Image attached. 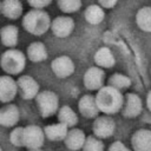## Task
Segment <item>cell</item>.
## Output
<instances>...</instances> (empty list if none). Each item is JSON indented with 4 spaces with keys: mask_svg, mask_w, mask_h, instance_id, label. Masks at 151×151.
<instances>
[{
    "mask_svg": "<svg viewBox=\"0 0 151 151\" xmlns=\"http://www.w3.org/2000/svg\"><path fill=\"white\" fill-rule=\"evenodd\" d=\"M94 98L99 110L107 114L117 113L118 111H120L124 103V98L123 94L120 93V90L111 85L101 86L98 90Z\"/></svg>",
    "mask_w": 151,
    "mask_h": 151,
    "instance_id": "6da1fadb",
    "label": "cell"
},
{
    "mask_svg": "<svg viewBox=\"0 0 151 151\" xmlns=\"http://www.w3.org/2000/svg\"><path fill=\"white\" fill-rule=\"evenodd\" d=\"M22 27L33 35H42L51 28V19L42 8H32L22 17Z\"/></svg>",
    "mask_w": 151,
    "mask_h": 151,
    "instance_id": "7a4b0ae2",
    "label": "cell"
},
{
    "mask_svg": "<svg viewBox=\"0 0 151 151\" xmlns=\"http://www.w3.org/2000/svg\"><path fill=\"white\" fill-rule=\"evenodd\" d=\"M26 55L14 47H8L0 55L1 70L11 76L20 74L26 66Z\"/></svg>",
    "mask_w": 151,
    "mask_h": 151,
    "instance_id": "3957f363",
    "label": "cell"
},
{
    "mask_svg": "<svg viewBox=\"0 0 151 151\" xmlns=\"http://www.w3.org/2000/svg\"><path fill=\"white\" fill-rule=\"evenodd\" d=\"M37 106L41 117L47 118L53 116L59 107V98L53 91H41L35 97Z\"/></svg>",
    "mask_w": 151,
    "mask_h": 151,
    "instance_id": "277c9868",
    "label": "cell"
},
{
    "mask_svg": "<svg viewBox=\"0 0 151 151\" xmlns=\"http://www.w3.org/2000/svg\"><path fill=\"white\" fill-rule=\"evenodd\" d=\"M45 142V132L38 125H27L24 127V147L28 150H39Z\"/></svg>",
    "mask_w": 151,
    "mask_h": 151,
    "instance_id": "5b68a950",
    "label": "cell"
},
{
    "mask_svg": "<svg viewBox=\"0 0 151 151\" xmlns=\"http://www.w3.org/2000/svg\"><path fill=\"white\" fill-rule=\"evenodd\" d=\"M17 84H18V93L21 96L22 99H26V100L33 99L39 93L38 81L28 74L20 76L17 79Z\"/></svg>",
    "mask_w": 151,
    "mask_h": 151,
    "instance_id": "8992f818",
    "label": "cell"
},
{
    "mask_svg": "<svg viewBox=\"0 0 151 151\" xmlns=\"http://www.w3.org/2000/svg\"><path fill=\"white\" fill-rule=\"evenodd\" d=\"M18 94L17 80L11 74L0 76V101L6 104L11 103Z\"/></svg>",
    "mask_w": 151,
    "mask_h": 151,
    "instance_id": "52a82bcc",
    "label": "cell"
},
{
    "mask_svg": "<svg viewBox=\"0 0 151 151\" xmlns=\"http://www.w3.org/2000/svg\"><path fill=\"white\" fill-rule=\"evenodd\" d=\"M52 72L58 78H67L74 72V63L67 55H59L51 63Z\"/></svg>",
    "mask_w": 151,
    "mask_h": 151,
    "instance_id": "ba28073f",
    "label": "cell"
},
{
    "mask_svg": "<svg viewBox=\"0 0 151 151\" xmlns=\"http://www.w3.org/2000/svg\"><path fill=\"white\" fill-rule=\"evenodd\" d=\"M104 77H105V73L103 68L99 66H93L85 72L83 81L87 90L98 91L101 86H104Z\"/></svg>",
    "mask_w": 151,
    "mask_h": 151,
    "instance_id": "9c48e42d",
    "label": "cell"
},
{
    "mask_svg": "<svg viewBox=\"0 0 151 151\" xmlns=\"http://www.w3.org/2000/svg\"><path fill=\"white\" fill-rule=\"evenodd\" d=\"M74 28V21L71 17L61 15L57 17L51 21V29L53 34L58 38H66L68 37Z\"/></svg>",
    "mask_w": 151,
    "mask_h": 151,
    "instance_id": "30bf717a",
    "label": "cell"
},
{
    "mask_svg": "<svg viewBox=\"0 0 151 151\" xmlns=\"http://www.w3.org/2000/svg\"><path fill=\"white\" fill-rule=\"evenodd\" d=\"M92 130L94 136L99 137L100 139L104 138H109L113 134L114 130H116V124L114 122L106 116H101V117H97L93 125H92Z\"/></svg>",
    "mask_w": 151,
    "mask_h": 151,
    "instance_id": "8fae6325",
    "label": "cell"
},
{
    "mask_svg": "<svg viewBox=\"0 0 151 151\" xmlns=\"http://www.w3.org/2000/svg\"><path fill=\"white\" fill-rule=\"evenodd\" d=\"M143 110L142 99L136 93H127L124 98L123 107H122V114L126 118H134L139 116V113Z\"/></svg>",
    "mask_w": 151,
    "mask_h": 151,
    "instance_id": "7c38bea8",
    "label": "cell"
},
{
    "mask_svg": "<svg viewBox=\"0 0 151 151\" xmlns=\"http://www.w3.org/2000/svg\"><path fill=\"white\" fill-rule=\"evenodd\" d=\"M20 119V112L17 105L6 103L0 107V125L4 127H13Z\"/></svg>",
    "mask_w": 151,
    "mask_h": 151,
    "instance_id": "4fadbf2b",
    "label": "cell"
},
{
    "mask_svg": "<svg viewBox=\"0 0 151 151\" xmlns=\"http://www.w3.org/2000/svg\"><path fill=\"white\" fill-rule=\"evenodd\" d=\"M131 144L137 151H151V130H137L131 137Z\"/></svg>",
    "mask_w": 151,
    "mask_h": 151,
    "instance_id": "5bb4252c",
    "label": "cell"
},
{
    "mask_svg": "<svg viewBox=\"0 0 151 151\" xmlns=\"http://www.w3.org/2000/svg\"><path fill=\"white\" fill-rule=\"evenodd\" d=\"M78 107H79V112L86 118H96L100 112L96 98L90 94H85L80 98L78 103Z\"/></svg>",
    "mask_w": 151,
    "mask_h": 151,
    "instance_id": "9a60e30c",
    "label": "cell"
},
{
    "mask_svg": "<svg viewBox=\"0 0 151 151\" xmlns=\"http://www.w3.org/2000/svg\"><path fill=\"white\" fill-rule=\"evenodd\" d=\"M1 14L9 20H15L22 14V4L20 0H1Z\"/></svg>",
    "mask_w": 151,
    "mask_h": 151,
    "instance_id": "2e32d148",
    "label": "cell"
},
{
    "mask_svg": "<svg viewBox=\"0 0 151 151\" xmlns=\"http://www.w3.org/2000/svg\"><path fill=\"white\" fill-rule=\"evenodd\" d=\"M19 31L14 25H5L0 28V40L6 47H15L18 45Z\"/></svg>",
    "mask_w": 151,
    "mask_h": 151,
    "instance_id": "e0dca14e",
    "label": "cell"
},
{
    "mask_svg": "<svg viewBox=\"0 0 151 151\" xmlns=\"http://www.w3.org/2000/svg\"><path fill=\"white\" fill-rule=\"evenodd\" d=\"M85 139H86L85 133L81 130L71 129V130H68V132L64 139V143L71 150H79V149H83V146L85 144Z\"/></svg>",
    "mask_w": 151,
    "mask_h": 151,
    "instance_id": "ac0fdd59",
    "label": "cell"
},
{
    "mask_svg": "<svg viewBox=\"0 0 151 151\" xmlns=\"http://www.w3.org/2000/svg\"><path fill=\"white\" fill-rule=\"evenodd\" d=\"M26 57L33 63H40L47 59V50L41 41L31 42L26 51Z\"/></svg>",
    "mask_w": 151,
    "mask_h": 151,
    "instance_id": "d6986e66",
    "label": "cell"
},
{
    "mask_svg": "<svg viewBox=\"0 0 151 151\" xmlns=\"http://www.w3.org/2000/svg\"><path fill=\"white\" fill-rule=\"evenodd\" d=\"M44 132H45V137L50 140H64L67 132H68V127L63 124V123H57V124H51L44 127Z\"/></svg>",
    "mask_w": 151,
    "mask_h": 151,
    "instance_id": "ffe728a7",
    "label": "cell"
},
{
    "mask_svg": "<svg viewBox=\"0 0 151 151\" xmlns=\"http://www.w3.org/2000/svg\"><path fill=\"white\" fill-rule=\"evenodd\" d=\"M94 63L97 64V66H99L101 68H110L114 65L116 60H114V57H113L112 52L110 51V48L100 47L94 54Z\"/></svg>",
    "mask_w": 151,
    "mask_h": 151,
    "instance_id": "44dd1931",
    "label": "cell"
},
{
    "mask_svg": "<svg viewBox=\"0 0 151 151\" xmlns=\"http://www.w3.org/2000/svg\"><path fill=\"white\" fill-rule=\"evenodd\" d=\"M84 15H85V19H86V21L88 24L98 25L104 20L105 12H104V8L100 5H90L85 9Z\"/></svg>",
    "mask_w": 151,
    "mask_h": 151,
    "instance_id": "7402d4cb",
    "label": "cell"
},
{
    "mask_svg": "<svg viewBox=\"0 0 151 151\" xmlns=\"http://www.w3.org/2000/svg\"><path fill=\"white\" fill-rule=\"evenodd\" d=\"M136 22L144 32H151V6H145L138 9L136 14Z\"/></svg>",
    "mask_w": 151,
    "mask_h": 151,
    "instance_id": "603a6c76",
    "label": "cell"
},
{
    "mask_svg": "<svg viewBox=\"0 0 151 151\" xmlns=\"http://www.w3.org/2000/svg\"><path fill=\"white\" fill-rule=\"evenodd\" d=\"M58 120L67 127H73L78 123V116L68 105H64L58 110Z\"/></svg>",
    "mask_w": 151,
    "mask_h": 151,
    "instance_id": "cb8c5ba5",
    "label": "cell"
},
{
    "mask_svg": "<svg viewBox=\"0 0 151 151\" xmlns=\"http://www.w3.org/2000/svg\"><path fill=\"white\" fill-rule=\"evenodd\" d=\"M109 85L118 88V90H125L127 87H130L131 85V79L122 73H114L113 76L110 77L109 79Z\"/></svg>",
    "mask_w": 151,
    "mask_h": 151,
    "instance_id": "d4e9b609",
    "label": "cell"
},
{
    "mask_svg": "<svg viewBox=\"0 0 151 151\" xmlns=\"http://www.w3.org/2000/svg\"><path fill=\"white\" fill-rule=\"evenodd\" d=\"M57 4L64 13H74L81 7L80 0H57Z\"/></svg>",
    "mask_w": 151,
    "mask_h": 151,
    "instance_id": "484cf974",
    "label": "cell"
},
{
    "mask_svg": "<svg viewBox=\"0 0 151 151\" xmlns=\"http://www.w3.org/2000/svg\"><path fill=\"white\" fill-rule=\"evenodd\" d=\"M83 149L86 150V151H100V150L104 149V144H103V142L100 140L99 137L90 136V137H86Z\"/></svg>",
    "mask_w": 151,
    "mask_h": 151,
    "instance_id": "4316f807",
    "label": "cell"
},
{
    "mask_svg": "<svg viewBox=\"0 0 151 151\" xmlns=\"http://www.w3.org/2000/svg\"><path fill=\"white\" fill-rule=\"evenodd\" d=\"M9 142L12 145L17 147H22L24 146V127L21 126L14 127L9 133Z\"/></svg>",
    "mask_w": 151,
    "mask_h": 151,
    "instance_id": "83f0119b",
    "label": "cell"
},
{
    "mask_svg": "<svg viewBox=\"0 0 151 151\" xmlns=\"http://www.w3.org/2000/svg\"><path fill=\"white\" fill-rule=\"evenodd\" d=\"M27 2L32 8H45L52 2V0H27Z\"/></svg>",
    "mask_w": 151,
    "mask_h": 151,
    "instance_id": "f1b7e54d",
    "label": "cell"
},
{
    "mask_svg": "<svg viewBox=\"0 0 151 151\" xmlns=\"http://www.w3.org/2000/svg\"><path fill=\"white\" fill-rule=\"evenodd\" d=\"M110 151H127V147L119 140L114 142L113 144H111L110 146Z\"/></svg>",
    "mask_w": 151,
    "mask_h": 151,
    "instance_id": "f546056e",
    "label": "cell"
},
{
    "mask_svg": "<svg viewBox=\"0 0 151 151\" xmlns=\"http://www.w3.org/2000/svg\"><path fill=\"white\" fill-rule=\"evenodd\" d=\"M118 0H98V4L103 8H112L117 5Z\"/></svg>",
    "mask_w": 151,
    "mask_h": 151,
    "instance_id": "4dcf8cb0",
    "label": "cell"
},
{
    "mask_svg": "<svg viewBox=\"0 0 151 151\" xmlns=\"http://www.w3.org/2000/svg\"><path fill=\"white\" fill-rule=\"evenodd\" d=\"M146 105H147V109L151 111V91L147 93V97H146Z\"/></svg>",
    "mask_w": 151,
    "mask_h": 151,
    "instance_id": "1f68e13d",
    "label": "cell"
},
{
    "mask_svg": "<svg viewBox=\"0 0 151 151\" xmlns=\"http://www.w3.org/2000/svg\"><path fill=\"white\" fill-rule=\"evenodd\" d=\"M0 13H1V0H0Z\"/></svg>",
    "mask_w": 151,
    "mask_h": 151,
    "instance_id": "d6a6232c",
    "label": "cell"
},
{
    "mask_svg": "<svg viewBox=\"0 0 151 151\" xmlns=\"http://www.w3.org/2000/svg\"><path fill=\"white\" fill-rule=\"evenodd\" d=\"M0 151H1V146H0Z\"/></svg>",
    "mask_w": 151,
    "mask_h": 151,
    "instance_id": "836d02e7",
    "label": "cell"
}]
</instances>
